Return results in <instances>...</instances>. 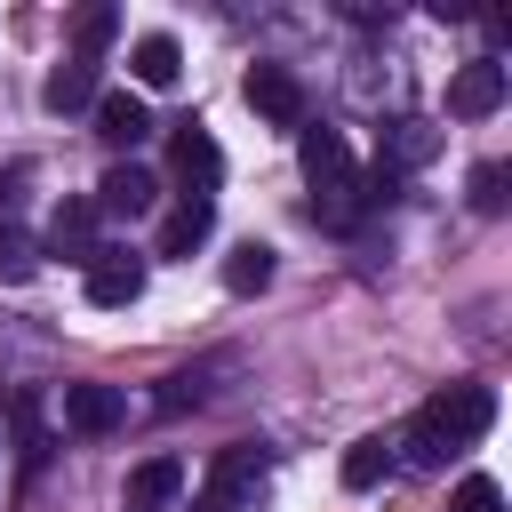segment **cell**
Masks as SVG:
<instances>
[{
  "label": "cell",
  "mask_w": 512,
  "mask_h": 512,
  "mask_svg": "<svg viewBox=\"0 0 512 512\" xmlns=\"http://www.w3.org/2000/svg\"><path fill=\"white\" fill-rule=\"evenodd\" d=\"M496 424V392L488 384H448V392H432L424 408H416V424H408V456L416 464H448L456 448H472L480 432Z\"/></svg>",
  "instance_id": "1"
},
{
  "label": "cell",
  "mask_w": 512,
  "mask_h": 512,
  "mask_svg": "<svg viewBox=\"0 0 512 512\" xmlns=\"http://www.w3.org/2000/svg\"><path fill=\"white\" fill-rule=\"evenodd\" d=\"M296 152H304V176H312V216L352 224L360 216V168H352L344 136L336 128H296Z\"/></svg>",
  "instance_id": "2"
},
{
  "label": "cell",
  "mask_w": 512,
  "mask_h": 512,
  "mask_svg": "<svg viewBox=\"0 0 512 512\" xmlns=\"http://www.w3.org/2000/svg\"><path fill=\"white\" fill-rule=\"evenodd\" d=\"M240 96H248L256 120H272V128H304V80H296L288 64H248Z\"/></svg>",
  "instance_id": "3"
},
{
  "label": "cell",
  "mask_w": 512,
  "mask_h": 512,
  "mask_svg": "<svg viewBox=\"0 0 512 512\" xmlns=\"http://www.w3.org/2000/svg\"><path fill=\"white\" fill-rule=\"evenodd\" d=\"M504 96H512V72L496 56H472V64L448 72V112L456 120H488V112H504Z\"/></svg>",
  "instance_id": "4"
},
{
  "label": "cell",
  "mask_w": 512,
  "mask_h": 512,
  "mask_svg": "<svg viewBox=\"0 0 512 512\" xmlns=\"http://www.w3.org/2000/svg\"><path fill=\"white\" fill-rule=\"evenodd\" d=\"M168 168L184 176V200H208L216 176H224V152H216V136H208L200 120H184V128L168 136Z\"/></svg>",
  "instance_id": "5"
},
{
  "label": "cell",
  "mask_w": 512,
  "mask_h": 512,
  "mask_svg": "<svg viewBox=\"0 0 512 512\" xmlns=\"http://www.w3.org/2000/svg\"><path fill=\"white\" fill-rule=\"evenodd\" d=\"M136 296H144V256L96 248V256H88V304H96V312H120V304H136Z\"/></svg>",
  "instance_id": "6"
},
{
  "label": "cell",
  "mask_w": 512,
  "mask_h": 512,
  "mask_svg": "<svg viewBox=\"0 0 512 512\" xmlns=\"http://www.w3.org/2000/svg\"><path fill=\"white\" fill-rule=\"evenodd\" d=\"M88 112H96V136H104L112 152H136V144L152 136V112H144V96H136V88H96V104H88Z\"/></svg>",
  "instance_id": "7"
},
{
  "label": "cell",
  "mask_w": 512,
  "mask_h": 512,
  "mask_svg": "<svg viewBox=\"0 0 512 512\" xmlns=\"http://www.w3.org/2000/svg\"><path fill=\"white\" fill-rule=\"evenodd\" d=\"M256 488H264V448H256V440H232V448L208 464V488H200V496H216L224 512H240V496H256Z\"/></svg>",
  "instance_id": "8"
},
{
  "label": "cell",
  "mask_w": 512,
  "mask_h": 512,
  "mask_svg": "<svg viewBox=\"0 0 512 512\" xmlns=\"http://www.w3.org/2000/svg\"><path fill=\"white\" fill-rule=\"evenodd\" d=\"M120 416H128V392L120 384H64V424L72 432H120Z\"/></svg>",
  "instance_id": "9"
},
{
  "label": "cell",
  "mask_w": 512,
  "mask_h": 512,
  "mask_svg": "<svg viewBox=\"0 0 512 512\" xmlns=\"http://www.w3.org/2000/svg\"><path fill=\"white\" fill-rule=\"evenodd\" d=\"M152 200H160V184H152V168H136V160L104 168V184H96V216H144Z\"/></svg>",
  "instance_id": "10"
},
{
  "label": "cell",
  "mask_w": 512,
  "mask_h": 512,
  "mask_svg": "<svg viewBox=\"0 0 512 512\" xmlns=\"http://www.w3.org/2000/svg\"><path fill=\"white\" fill-rule=\"evenodd\" d=\"M48 256H64V264L88 272V256H96V200H64L48 216Z\"/></svg>",
  "instance_id": "11"
},
{
  "label": "cell",
  "mask_w": 512,
  "mask_h": 512,
  "mask_svg": "<svg viewBox=\"0 0 512 512\" xmlns=\"http://www.w3.org/2000/svg\"><path fill=\"white\" fill-rule=\"evenodd\" d=\"M176 496H184V464L176 456H144L128 472V512H168Z\"/></svg>",
  "instance_id": "12"
},
{
  "label": "cell",
  "mask_w": 512,
  "mask_h": 512,
  "mask_svg": "<svg viewBox=\"0 0 512 512\" xmlns=\"http://www.w3.org/2000/svg\"><path fill=\"white\" fill-rule=\"evenodd\" d=\"M208 232H216V200H176L160 224V256H192Z\"/></svg>",
  "instance_id": "13"
},
{
  "label": "cell",
  "mask_w": 512,
  "mask_h": 512,
  "mask_svg": "<svg viewBox=\"0 0 512 512\" xmlns=\"http://www.w3.org/2000/svg\"><path fill=\"white\" fill-rule=\"evenodd\" d=\"M128 72H136V88H168V80L184 72V48H176L168 32H144V40L128 48Z\"/></svg>",
  "instance_id": "14"
},
{
  "label": "cell",
  "mask_w": 512,
  "mask_h": 512,
  "mask_svg": "<svg viewBox=\"0 0 512 512\" xmlns=\"http://www.w3.org/2000/svg\"><path fill=\"white\" fill-rule=\"evenodd\" d=\"M440 152V128L432 120H392L384 128V168H424Z\"/></svg>",
  "instance_id": "15"
},
{
  "label": "cell",
  "mask_w": 512,
  "mask_h": 512,
  "mask_svg": "<svg viewBox=\"0 0 512 512\" xmlns=\"http://www.w3.org/2000/svg\"><path fill=\"white\" fill-rule=\"evenodd\" d=\"M40 104H48V112H80V104H96V64H80V56L56 64L48 88H40Z\"/></svg>",
  "instance_id": "16"
},
{
  "label": "cell",
  "mask_w": 512,
  "mask_h": 512,
  "mask_svg": "<svg viewBox=\"0 0 512 512\" xmlns=\"http://www.w3.org/2000/svg\"><path fill=\"white\" fill-rule=\"evenodd\" d=\"M264 280H272V248H264V240H240V248L224 256V288H232V296H256Z\"/></svg>",
  "instance_id": "17"
},
{
  "label": "cell",
  "mask_w": 512,
  "mask_h": 512,
  "mask_svg": "<svg viewBox=\"0 0 512 512\" xmlns=\"http://www.w3.org/2000/svg\"><path fill=\"white\" fill-rule=\"evenodd\" d=\"M384 472H392V440H384V432H368V440L344 448V488H376Z\"/></svg>",
  "instance_id": "18"
},
{
  "label": "cell",
  "mask_w": 512,
  "mask_h": 512,
  "mask_svg": "<svg viewBox=\"0 0 512 512\" xmlns=\"http://www.w3.org/2000/svg\"><path fill=\"white\" fill-rule=\"evenodd\" d=\"M112 32H120V8H80V16H72V56L96 64V56L112 48Z\"/></svg>",
  "instance_id": "19"
},
{
  "label": "cell",
  "mask_w": 512,
  "mask_h": 512,
  "mask_svg": "<svg viewBox=\"0 0 512 512\" xmlns=\"http://www.w3.org/2000/svg\"><path fill=\"white\" fill-rule=\"evenodd\" d=\"M32 272H40V248H32V232L0 224V280H32Z\"/></svg>",
  "instance_id": "20"
},
{
  "label": "cell",
  "mask_w": 512,
  "mask_h": 512,
  "mask_svg": "<svg viewBox=\"0 0 512 512\" xmlns=\"http://www.w3.org/2000/svg\"><path fill=\"white\" fill-rule=\"evenodd\" d=\"M504 184H512V168H504V160H480V168H472V208H480V216H496V208L512 200Z\"/></svg>",
  "instance_id": "21"
},
{
  "label": "cell",
  "mask_w": 512,
  "mask_h": 512,
  "mask_svg": "<svg viewBox=\"0 0 512 512\" xmlns=\"http://www.w3.org/2000/svg\"><path fill=\"white\" fill-rule=\"evenodd\" d=\"M456 512H504V488H496L488 472H464V480H456Z\"/></svg>",
  "instance_id": "22"
},
{
  "label": "cell",
  "mask_w": 512,
  "mask_h": 512,
  "mask_svg": "<svg viewBox=\"0 0 512 512\" xmlns=\"http://www.w3.org/2000/svg\"><path fill=\"white\" fill-rule=\"evenodd\" d=\"M200 400H208V384H200V376H192V368H184V376H168V384H160V408H168V416H184V408H200Z\"/></svg>",
  "instance_id": "23"
},
{
  "label": "cell",
  "mask_w": 512,
  "mask_h": 512,
  "mask_svg": "<svg viewBox=\"0 0 512 512\" xmlns=\"http://www.w3.org/2000/svg\"><path fill=\"white\" fill-rule=\"evenodd\" d=\"M16 184H24V168H0V216L16 208Z\"/></svg>",
  "instance_id": "24"
}]
</instances>
